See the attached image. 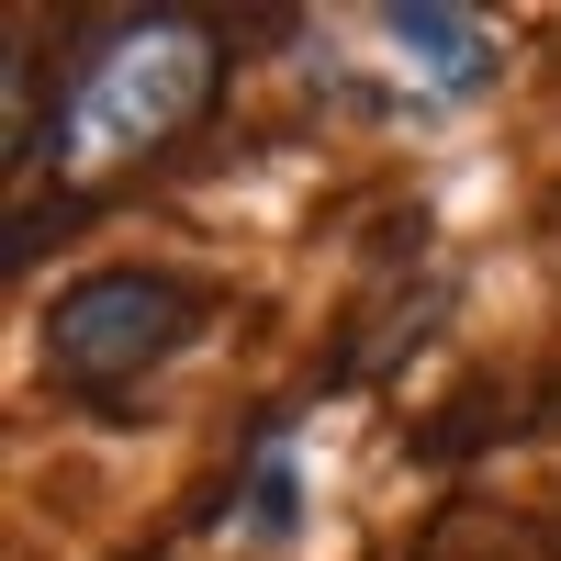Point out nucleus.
<instances>
[{
    "label": "nucleus",
    "instance_id": "20e7f679",
    "mask_svg": "<svg viewBox=\"0 0 561 561\" xmlns=\"http://www.w3.org/2000/svg\"><path fill=\"white\" fill-rule=\"evenodd\" d=\"M225 528H237V539H293V528H304V460H293V427H270V438L248 449L237 494H225Z\"/></svg>",
    "mask_w": 561,
    "mask_h": 561
},
{
    "label": "nucleus",
    "instance_id": "f03ea898",
    "mask_svg": "<svg viewBox=\"0 0 561 561\" xmlns=\"http://www.w3.org/2000/svg\"><path fill=\"white\" fill-rule=\"evenodd\" d=\"M314 79L337 90H370L382 113H460L505 79V34L460 0H370V12L304 34Z\"/></svg>",
    "mask_w": 561,
    "mask_h": 561
},
{
    "label": "nucleus",
    "instance_id": "7ed1b4c3",
    "mask_svg": "<svg viewBox=\"0 0 561 561\" xmlns=\"http://www.w3.org/2000/svg\"><path fill=\"white\" fill-rule=\"evenodd\" d=\"M203 314H214L203 280H180V270H90L45 314V370L68 393H124V382H147V370H169L192 348Z\"/></svg>",
    "mask_w": 561,
    "mask_h": 561
},
{
    "label": "nucleus",
    "instance_id": "f257e3e1",
    "mask_svg": "<svg viewBox=\"0 0 561 561\" xmlns=\"http://www.w3.org/2000/svg\"><path fill=\"white\" fill-rule=\"evenodd\" d=\"M225 79V34L203 12H102L57 79V180L113 192L124 169L169 158Z\"/></svg>",
    "mask_w": 561,
    "mask_h": 561
},
{
    "label": "nucleus",
    "instance_id": "39448f33",
    "mask_svg": "<svg viewBox=\"0 0 561 561\" xmlns=\"http://www.w3.org/2000/svg\"><path fill=\"white\" fill-rule=\"evenodd\" d=\"M45 135H34V34H12V180H34Z\"/></svg>",
    "mask_w": 561,
    "mask_h": 561
}]
</instances>
